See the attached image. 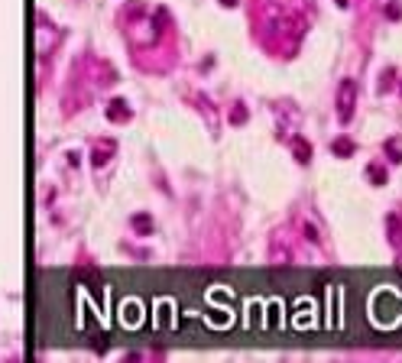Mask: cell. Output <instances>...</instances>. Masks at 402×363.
<instances>
[{
	"instance_id": "obj_15",
	"label": "cell",
	"mask_w": 402,
	"mask_h": 363,
	"mask_svg": "<svg viewBox=\"0 0 402 363\" xmlns=\"http://www.w3.org/2000/svg\"><path fill=\"white\" fill-rule=\"evenodd\" d=\"M399 88H402V85H399Z\"/></svg>"
},
{
	"instance_id": "obj_13",
	"label": "cell",
	"mask_w": 402,
	"mask_h": 363,
	"mask_svg": "<svg viewBox=\"0 0 402 363\" xmlns=\"http://www.w3.org/2000/svg\"><path fill=\"white\" fill-rule=\"evenodd\" d=\"M240 0H221V7H237Z\"/></svg>"
},
{
	"instance_id": "obj_8",
	"label": "cell",
	"mask_w": 402,
	"mask_h": 363,
	"mask_svg": "<svg viewBox=\"0 0 402 363\" xmlns=\"http://www.w3.org/2000/svg\"><path fill=\"white\" fill-rule=\"evenodd\" d=\"M389 85H396V71H393V68L383 71V85H379V94H386V91H389Z\"/></svg>"
},
{
	"instance_id": "obj_10",
	"label": "cell",
	"mask_w": 402,
	"mask_h": 363,
	"mask_svg": "<svg viewBox=\"0 0 402 363\" xmlns=\"http://www.w3.org/2000/svg\"><path fill=\"white\" fill-rule=\"evenodd\" d=\"M107 153H110V146H107V149H98V153H94V169H104V163H107Z\"/></svg>"
},
{
	"instance_id": "obj_7",
	"label": "cell",
	"mask_w": 402,
	"mask_h": 363,
	"mask_svg": "<svg viewBox=\"0 0 402 363\" xmlns=\"http://www.w3.org/2000/svg\"><path fill=\"white\" fill-rule=\"evenodd\" d=\"M367 175H370L376 185H386V172L379 169V165H367Z\"/></svg>"
},
{
	"instance_id": "obj_14",
	"label": "cell",
	"mask_w": 402,
	"mask_h": 363,
	"mask_svg": "<svg viewBox=\"0 0 402 363\" xmlns=\"http://www.w3.org/2000/svg\"><path fill=\"white\" fill-rule=\"evenodd\" d=\"M337 7H347V0H337Z\"/></svg>"
},
{
	"instance_id": "obj_6",
	"label": "cell",
	"mask_w": 402,
	"mask_h": 363,
	"mask_svg": "<svg viewBox=\"0 0 402 363\" xmlns=\"http://www.w3.org/2000/svg\"><path fill=\"white\" fill-rule=\"evenodd\" d=\"M331 153L334 156H354V143H350V139H334Z\"/></svg>"
},
{
	"instance_id": "obj_11",
	"label": "cell",
	"mask_w": 402,
	"mask_h": 363,
	"mask_svg": "<svg viewBox=\"0 0 402 363\" xmlns=\"http://www.w3.org/2000/svg\"><path fill=\"white\" fill-rule=\"evenodd\" d=\"M243 120H247V110H243V107L237 104V107L231 110V124H243Z\"/></svg>"
},
{
	"instance_id": "obj_9",
	"label": "cell",
	"mask_w": 402,
	"mask_h": 363,
	"mask_svg": "<svg viewBox=\"0 0 402 363\" xmlns=\"http://www.w3.org/2000/svg\"><path fill=\"white\" fill-rule=\"evenodd\" d=\"M386 153L393 156V163H402V146H399V143H393V139H389V143H386Z\"/></svg>"
},
{
	"instance_id": "obj_3",
	"label": "cell",
	"mask_w": 402,
	"mask_h": 363,
	"mask_svg": "<svg viewBox=\"0 0 402 363\" xmlns=\"http://www.w3.org/2000/svg\"><path fill=\"white\" fill-rule=\"evenodd\" d=\"M289 146H292V153H295V159H299V163H308V159H311V146H308L302 136H292V143H289Z\"/></svg>"
},
{
	"instance_id": "obj_2",
	"label": "cell",
	"mask_w": 402,
	"mask_h": 363,
	"mask_svg": "<svg viewBox=\"0 0 402 363\" xmlns=\"http://www.w3.org/2000/svg\"><path fill=\"white\" fill-rule=\"evenodd\" d=\"M130 114L133 110L127 107V100H110V107H107V120H117V124H124V120H130Z\"/></svg>"
},
{
	"instance_id": "obj_1",
	"label": "cell",
	"mask_w": 402,
	"mask_h": 363,
	"mask_svg": "<svg viewBox=\"0 0 402 363\" xmlns=\"http://www.w3.org/2000/svg\"><path fill=\"white\" fill-rule=\"evenodd\" d=\"M354 104H357V85L354 81H340V91H337V117L347 124L354 117Z\"/></svg>"
},
{
	"instance_id": "obj_5",
	"label": "cell",
	"mask_w": 402,
	"mask_h": 363,
	"mask_svg": "<svg viewBox=\"0 0 402 363\" xmlns=\"http://www.w3.org/2000/svg\"><path fill=\"white\" fill-rule=\"evenodd\" d=\"M386 231H389V240H393V243H399V240H402V221L396 214L386 217Z\"/></svg>"
},
{
	"instance_id": "obj_12",
	"label": "cell",
	"mask_w": 402,
	"mask_h": 363,
	"mask_svg": "<svg viewBox=\"0 0 402 363\" xmlns=\"http://www.w3.org/2000/svg\"><path fill=\"white\" fill-rule=\"evenodd\" d=\"M386 16H389V20H399V16H402V7H399V3H389V7H386Z\"/></svg>"
},
{
	"instance_id": "obj_4",
	"label": "cell",
	"mask_w": 402,
	"mask_h": 363,
	"mask_svg": "<svg viewBox=\"0 0 402 363\" xmlns=\"http://www.w3.org/2000/svg\"><path fill=\"white\" fill-rule=\"evenodd\" d=\"M133 231H139L143 237H149V233H153V217L149 214H133Z\"/></svg>"
}]
</instances>
